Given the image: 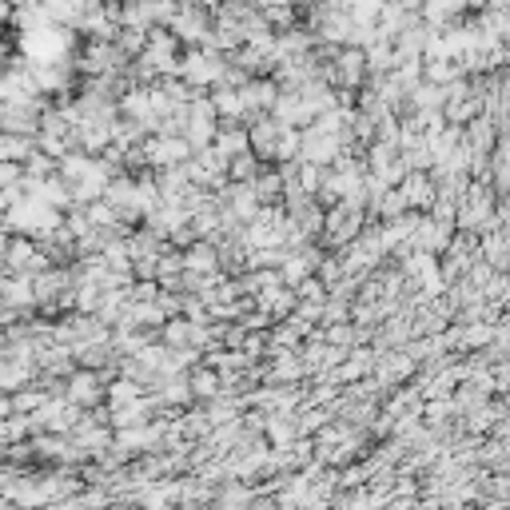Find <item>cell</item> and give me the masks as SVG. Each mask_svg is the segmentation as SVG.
<instances>
[{"mask_svg":"<svg viewBox=\"0 0 510 510\" xmlns=\"http://www.w3.org/2000/svg\"><path fill=\"white\" fill-rule=\"evenodd\" d=\"M152 155H155V164H176V160L188 155V144L184 140H164V144L152 148Z\"/></svg>","mask_w":510,"mask_h":510,"instance_id":"6da1fadb","label":"cell"},{"mask_svg":"<svg viewBox=\"0 0 510 510\" xmlns=\"http://www.w3.org/2000/svg\"><path fill=\"white\" fill-rule=\"evenodd\" d=\"M188 267H211V251L208 247H196V255H188Z\"/></svg>","mask_w":510,"mask_h":510,"instance_id":"7a4b0ae2","label":"cell"},{"mask_svg":"<svg viewBox=\"0 0 510 510\" xmlns=\"http://www.w3.org/2000/svg\"><path fill=\"white\" fill-rule=\"evenodd\" d=\"M16 179V164H0V184H12Z\"/></svg>","mask_w":510,"mask_h":510,"instance_id":"3957f363","label":"cell"}]
</instances>
